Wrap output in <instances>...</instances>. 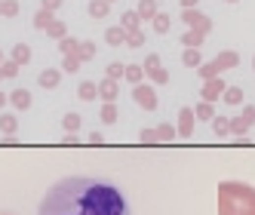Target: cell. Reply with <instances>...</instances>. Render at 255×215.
Masks as SVG:
<instances>
[{"label": "cell", "instance_id": "obj_1", "mask_svg": "<svg viewBox=\"0 0 255 215\" xmlns=\"http://www.w3.org/2000/svg\"><path fill=\"white\" fill-rule=\"evenodd\" d=\"M37 215H132V209L123 191L105 178L71 175L43 194Z\"/></svg>", "mask_w": 255, "mask_h": 215}]
</instances>
